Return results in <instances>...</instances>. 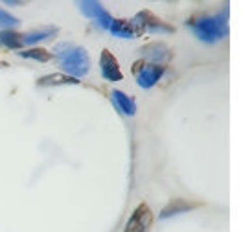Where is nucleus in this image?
I'll return each mask as SVG.
<instances>
[{"label":"nucleus","instance_id":"1","mask_svg":"<svg viewBox=\"0 0 252 232\" xmlns=\"http://www.w3.org/2000/svg\"><path fill=\"white\" fill-rule=\"evenodd\" d=\"M54 57L57 61V66L66 72V76L76 77V79L83 77L91 68V59H89L87 50L81 46H74L70 42L56 46Z\"/></svg>","mask_w":252,"mask_h":232},{"label":"nucleus","instance_id":"2","mask_svg":"<svg viewBox=\"0 0 252 232\" xmlns=\"http://www.w3.org/2000/svg\"><path fill=\"white\" fill-rule=\"evenodd\" d=\"M228 15L217 13L206 15V17H195L188 21V26L193 30L197 39L204 42H217L219 39H224L228 35Z\"/></svg>","mask_w":252,"mask_h":232},{"label":"nucleus","instance_id":"3","mask_svg":"<svg viewBox=\"0 0 252 232\" xmlns=\"http://www.w3.org/2000/svg\"><path fill=\"white\" fill-rule=\"evenodd\" d=\"M131 24H133V30L134 33H136V37L142 35V33H146V32H151V33H158V32H175V28L173 26H169V24H166L164 21H160L157 15H153L151 11H140V13L134 17L133 21H131Z\"/></svg>","mask_w":252,"mask_h":232},{"label":"nucleus","instance_id":"4","mask_svg":"<svg viewBox=\"0 0 252 232\" xmlns=\"http://www.w3.org/2000/svg\"><path fill=\"white\" fill-rule=\"evenodd\" d=\"M164 72H166V66H160V65H151L146 61L133 63V74H136V83L140 85L142 89H151L153 85L158 83Z\"/></svg>","mask_w":252,"mask_h":232},{"label":"nucleus","instance_id":"5","mask_svg":"<svg viewBox=\"0 0 252 232\" xmlns=\"http://www.w3.org/2000/svg\"><path fill=\"white\" fill-rule=\"evenodd\" d=\"M153 227V212L146 203H140L127 219L124 232H151Z\"/></svg>","mask_w":252,"mask_h":232},{"label":"nucleus","instance_id":"6","mask_svg":"<svg viewBox=\"0 0 252 232\" xmlns=\"http://www.w3.org/2000/svg\"><path fill=\"white\" fill-rule=\"evenodd\" d=\"M77 6H79V9L83 11V15H87L89 19H92V21L98 24L99 28L109 30V26H111V22H112V17L105 7L99 4V2L83 0V2H77Z\"/></svg>","mask_w":252,"mask_h":232},{"label":"nucleus","instance_id":"7","mask_svg":"<svg viewBox=\"0 0 252 232\" xmlns=\"http://www.w3.org/2000/svg\"><path fill=\"white\" fill-rule=\"evenodd\" d=\"M99 68H101V76L105 77L107 81H122L124 79L118 59L114 57L111 50H101V54H99Z\"/></svg>","mask_w":252,"mask_h":232},{"label":"nucleus","instance_id":"8","mask_svg":"<svg viewBox=\"0 0 252 232\" xmlns=\"http://www.w3.org/2000/svg\"><path fill=\"white\" fill-rule=\"evenodd\" d=\"M142 56L146 57V63L149 61L151 65H164L171 59V50L164 42H149L146 46H142Z\"/></svg>","mask_w":252,"mask_h":232},{"label":"nucleus","instance_id":"9","mask_svg":"<svg viewBox=\"0 0 252 232\" xmlns=\"http://www.w3.org/2000/svg\"><path fill=\"white\" fill-rule=\"evenodd\" d=\"M199 206V203L195 201H188V199H184V197H175V199H171L160 212V218H171V216H177V214H184V212H189L191 208H195Z\"/></svg>","mask_w":252,"mask_h":232},{"label":"nucleus","instance_id":"10","mask_svg":"<svg viewBox=\"0 0 252 232\" xmlns=\"http://www.w3.org/2000/svg\"><path fill=\"white\" fill-rule=\"evenodd\" d=\"M112 99H114V103H116L120 113L127 114V116H133V114L136 113V103H134V99L129 98L126 92L112 91Z\"/></svg>","mask_w":252,"mask_h":232},{"label":"nucleus","instance_id":"11","mask_svg":"<svg viewBox=\"0 0 252 232\" xmlns=\"http://www.w3.org/2000/svg\"><path fill=\"white\" fill-rule=\"evenodd\" d=\"M79 79L70 77L66 74H50V76H42L37 85L39 87H61V85H77Z\"/></svg>","mask_w":252,"mask_h":232},{"label":"nucleus","instance_id":"12","mask_svg":"<svg viewBox=\"0 0 252 232\" xmlns=\"http://www.w3.org/2000/svg\"><path fill=\"white\" fill-rule=\"evenodd\" d=\"M109 32H111L112 35L124 37V39H134V37H136L131 21H122V19H112L111 26H109Z\"/></svg>","mask_w":252,"mask_h":232},{"label":"nucleus","instance_id":"13","mask_svg":"<svg viewBox=\"0 0 252 232\" xmlns=\"http://www.w3.org/2000/svg\"><path fill=\"white\" fill-rule=\"evenodd\" d=\"M57 28H42V30H35V32H30V33H24L22 35V46H30V44H35L39 41H44L48 37L56 35Z\"/></svg>","mask_w":252,"mask_h":232},{"label":"nucleus","instance_id":"14","mask_svg":"<svg viewBox=\"0 0 252 232\" xmlns=\"http://www.w3.org/2000/svg\"><path fill=\"white\" fill-rule=\"evenodd\" d=\"M0 42L7 48H22V35L13 30H0Z\"/></svg>","mask_w":252,"mask_h":232},{"label":"nucleus","instance_id":"15","mask_svg":"<svg viewBox=\"0 0 252 232\" xmlns=\"http://www.w3.org/2000/svg\"><path fill=\"white\" fill-rule=\"evenodd\" d=\"M21 56L28 57V59H37V61H41V63H48L50 59H52V54H48V50H44V48L22 50Z\"/></svg>","mask_w":252,"mask_h":232},{"label":"nucleus","instance_id":"16","mask_svg":"<svg viewBox=\"0 0 252 232\" xmlns=\"http://www.w3.org/2000/svg\"><path fill=\"white\" fill-rule=\"evenodd\" d=\"M15 24H19V19H17V17H13L11 13L4 11V9L0 7V26H4V30H6V28H11V26H15Z\"/></svg>","mask_w":252,"mask_h":232}]
</instances>
